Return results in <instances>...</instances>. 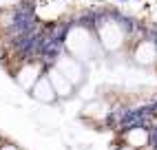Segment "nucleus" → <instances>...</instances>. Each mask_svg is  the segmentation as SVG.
Listing matches in <instances>:
<instances>
[{
    "label": "nucleus",
    "mask_w": 157,
    "mask_h": 150,
    "mask_svg": "<svg viewBox=\"0 0 157 150\" xmlns=\"http://www.w3.org/2000/svg\"><path fill=\"white\" fill-rule=\"evenodd\" d=\"M89 36L84 33V31H73L71 33V40H69V47L73 53H78V55H84L86 49H89Z\"/></svg>",
    "instance_id": "obj_4"
},
{
    "label": "nucleus",
    "mask_w": 157,
    "mask_h": 150,
    "mask_svg": "<svg viewBox=\"0 0 157 150\" xmlns=\"http://www.w3.org/2000/svg\"><path fill=\"white\" fill-rule=\"evenodd\" d=\"M58 71L64 75V77L71 82V84H75L82 80V69H80V64L75 60H71V58H62L58 62Z\"/></svg>",
    "instance_id": "obj_1"
},
{
    "label": "nucleus",
    "mask_w": 157,
    "mask_h": 150,
    "mask_svg": "<svg viewBox=\"0 0 157 150\" xmlns=\"http://www.w3.org/2000/svg\"><path fill=\"white\" fill-rule=\"evenodd\" d=\"M18 82H20V86H25V88L33 86L38 82V66H25L18 73Z\"/></svg>",
    "instance_id": "obj_5"
},
{
    "label": "nucleus",
    "mask_w": 157,
    "mask_h": 150,
    "mask_svg": "<svg viewBox=\"0 0 157 150\" xmlns=\"http://www.w3.org/2000/svg\"><path fill=\"white\" fill-rule=\"evenodd\" d=\"M0 150H18V148L11 146V144H7V146H0Z\"/></svg>",
    "instance_id": "obj_8"
},
{
    "label": "nucleus",
    "mask_w": 157,
    "mask_h": 150,
    "mask_svg": "<svg viewBox=\"0 0 157 150\" xmlns=\"http://www.w3.org/2000/svg\"><path fill=\"white\" fill-rule=\"evenodd\" d=\"M33 97L40 99V102H53L56 99V91L51 86V82L44 77V80H38L36 86H33Z\"/></svg>",
    "instance_id": "obj_3"
},
{
    "label": "nucleus",
    "mask_w": 157,
    "mask_h": 150,
    "mask_svg": "<svg viewBox=\"0 0 157 150\" xmlns=\"http://www.w3.org/2000/svg\"><path fill=\"white\" fill-rule=\"evenodd\" d=\"M49 82H51V86H53V91H56V95H62V97H67V95H71V88H73V84L62 75L58 69L56 71H51L49 73V77H47Z\"/></svg>",
    "instance_id": "obj_2"
},
{
    "label": "nucleus",
    "mask_w": 157,
    "mask_h": 150,
    "mask_svg": "<svg viewBox=\"0 0 157 150\" xmlns=\"http://www.w3.org/2000/svg\"><path fill=\"white\" fill-rule=\"evenodd\" d=\"M140 60H142V62H151V60H153V47H144V49L140 51Z\"/></svg>",
    "instance_id": "obj_6"
},
{
    "label": "nucleus",
    "mask_w": 157,
    "mask_h": 150,
    "mask_svg": "<svg viewBox=\"0 0 157 150\" xmlns=\"http://www.w3.org/2000/svg\"><path fill=\"white\" fill-rule=\"evenodd\" d=\"M16 0H0V7H7V5H13Z\"/></svg>",
    "instance_id": "obj_7"
}]
</instances>
